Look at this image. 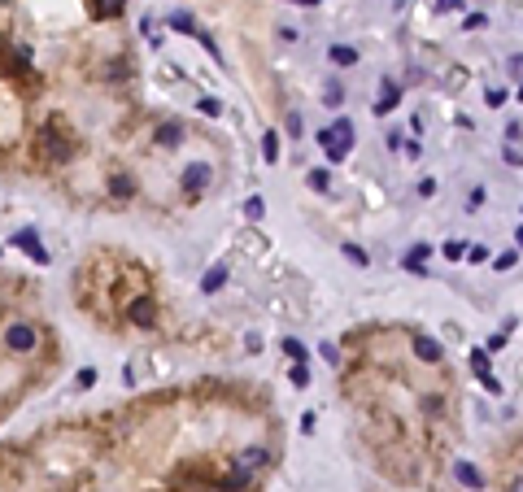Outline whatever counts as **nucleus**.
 Returning a JSON list of instances; mask_svg holds the SVG:
<instances>
[{"label":"nucleus","instance_id":"1","mask_svg":"<svg viewBox=\"0 0 523 492\" xmlns=\"http://www.w3.org/2000/svg\"><path fill=\"white\" fill-rule=\"evenodd\" d=\"M318 144L327 148V157H332V162H340L344 152L354 148V122H349V118H336V122L327 126V131L318 136Z\"/></svg>","mask_w":523,"mask_h":492},{"label":"nucleus","instance_id":"2","mask_svg":"<svg viewBox=\"0 0 523 492\" xmlns=\"http://www.w3.org/2000/svg\"><path fill=\"white\" fill-rule=\"evenodd\" d=\"M13 244H18L22 253H27L35 266H48V262H53V257H48V248L40 244V236H35V231H13Z\"/></svg>","mask_w":523,"mask_h":492},{"label":"nucleus","instance_id":"3","mask_svg":"<svg viewBox=\"0 0 523 492\" xmlns=\"http://www.w3.org/2000/svg\"><path fill=\"white\" fill-rule=\"evenodd\" d=\"M35 340H40V335H35V327H31V323H13V327L5 331V344H9L13 353H31V349H35Z\"/></svg>","mask_w":523,"mask_h":492},{"label":"nucleus","instance_id":"4","mask_svg":"<svg viewBox=\"0 0 523 492\" xmlns=\"http://www.w3.org/2000/svg\"><path fill=\"white\" fill-rule=\"evenodd\" d=\"M210 179H214V170H210L205 162H192V166L184 170V188H188V192H205Z\"/></svg>","mask_w":523,"mask_h":492},{"label":"nucleus","instance_id":"5","mask_svg":"<svg viewBox=\"0 0 523 492\" xmlns=\"http://www.w3.org/2000/svg\"><path fill=\"white\" fill-rule=\"evenodd\" d=\"M127 318H131L136 327H153V323H157V305L148 301V296H136L131 309H127Z\"/></svg>","mask_w":523,"mask_h":492},{"label":"nucleus","instance_id":"6","mask_svg":"<svg viewBox=\"0 0 523 492\" xmlns=\"http://www.w3.org/2000/svg\"><path fill=\"white\" fill-rule=\"evenodd\" d=\"M40 144H44V157H53V162H66V157H70V144H66V140L53 131V126H44Z\"/></svg>","mask_w":523,"mask_h":492},{"label":"nucleus","instance_id":"7","mask_svg":"<svg viewBox=\"0 0 523 492\" xmlns=\"http://www.w3.org/2000/svg\"><path fill=\"white\" fill-rule=\"evenodd\" d=\"M248 479H253V471H248V466H244V462L236 457V462H232V471L222 475V492H240V488H244Z\"/></svg>","mask_w":523,"mask_h":492},{"label":"nucleus","instance_id":"8","mask_svg":"<svg viewBox=\"0 0 523 492\" xmlns=\"http://www.w3.org/2000/svg\"><path fill=\"white\" fill-rule=\"evenodd\" d=\"M414 353H419V361H440V344L432 340V335H414Z\"/></svg>","mask_w":523,"mask_h":492},{"label":"nucleus","instance_id":"9","mask_svg":"<svg viewBox=\"0 0 523 492\" xmlns=\"http://www.w3.org/2000/svg\"><path fill=\"white\" fill-rule=\"evenodd\" d=\"M397 100H402L397 83H392V79H384V92H380V105H375V114H392V109H397Z\"/></svg>","mask_w":523,"mask_h":492},{"label":"nucleus","instance_id":"10","mask_svg":"<svg viewBox=\"0 0 523 492\" xmlns=\"http://www.w3.org/2000/svg\"><path fill=\"white\" fill-rule=\"evenodd\" d=\"M179 140H184V126H179V122H162V126H157V144H162V148H174Z\"/></svg>","mask_w":523,"mask_h":492},{"label":"nucleus","instance_id":"11","mask_svg":"<svg viewBox=\"0 0 523 492\" xmlns=\"http://www.w3.org/2000/svg\"><path fill=\"white\" fill-rule=\"evenodd\" d=\"M222 283H227V266L218 262V266H210V270H205V279H201V292H218Z\"/></svg>","mask_w":523,"mask_h":492},{"label":"nucleus","instance_id":"12","mask_svg":"<svg viewBox=\"0 0 523 492\" xmlns=\"http://www.w3.org/2000/svg\"><path fill=\"white\" fill-rule=\"evenodd\" d=\"M327 57H332L336 66H354V61H358V53H354L349 44H332V48H327Z\"/></svg>","mask_w":523,"mask_h":492},{"label":"nucleus","instance_id":"13","mask_svg":"<svg viewBox=\"0 0 523 492\" xmlns=\"http://www.w3.org/2000/svg\"><path fill=\"white\" fill-rule=\"evenodd\" d=\"M109 192H114V196H131V192H136V179H131V174H114V179H109Z\"/></svg>","mask_w":523,"mask_h":492},{"label":"nucleus","instance_id":"14","mask_svg":"<svg viewBox=\"0 0 523 492\" xmlns=\"http://www.w3.org/2000/svg\"><path fill=\"white\" fill-rule=\"evenodd\" d=\"M266 457H270V453H266V449H258V445H253V449H244V453H240V462L248 466V471H258V466H266Z\"/></svg>","mask_w":523,"mask_h":492},{"label":"nucleus","instance_id":"15","mask_svg":"<svg viewBox=\"0 0 523 492\" xmlns=\"http://www.w3.org/2000/svg\"><path fill=\"white\" fill-rule=\"evenodd\" d=\"M262 157H266V162H275V157H279V136H275V131H266V136H262Z\"/></svg>","mask_w":523,"mask_h":492},{"label":"nucleus","instance_id":"16","mask_svg":"<svg viewBox=\"0 0 523 492\" xmlns=\"http://www.w3.org/2000/svg\"><path fill=\"white\" fill-rule=\"evenodd\" d=\"M262 214H266V200H262V196H248V200H244V218H248V222H258Z\"/></svg>","mask_w":523,"mask_h":492},{"label":"nucleus","instance_id":"17","mask_svg":"<svg viewBox=\"0 0 523 492\" xmlns=\"http://www.w3.org/2000/svg\"><path fill=\"white\" fill-rule=\"evenodd\" d=\"M284 353H288V357H292V361H301V366H306V357H310V353H306V344H301V340H284Z\"/></svg>","mask_w":523,"mask_h":492},{"label":"nucleus","instance_id":"18","mask_svg":"<svg viewBox=\"0 0 523 492\" xmlns=\"http://www.w3.org/2000/svg\"><path fill=\"white\" fill-rule=\"evenodd\" d=\"M471 371H476V375H488V353H484V349H471Z\"/></svg>","mask_w":523,"mask_h":492},{"label":"nucleus","instance_id":"19","mask_svg":"<svg viewBox=\"0 0 523 492\" xmlns=\"http://www.w3.org/2000/svg\"><path fill=\"white\" fill-rule=\"evenodd\" d=\"M458 479H462V484H471V488H480V484H484V479H480V471H476V466H467V462L458 466Z\"/></svg>","mask_w":523,"mask_h":492},{"label":"nucleus","instance_id":"20","mask_svg":"<svg viewBox=\"0 0 523 492\" xmlns=\"http://www.w3.org/2000/svg\"><path fill=\"white\" fill-rule=\"evenodd\" d=\"M196 109H201L205 118H218V114H222V105H218L214 96H201V100H196Z\"/></svg>","mask_w":523,"mask_h":492},{"label":"nucleus","instance_id":"21","mask_svg":"<svg viewBox=\"0 0 523 492\" xmlns=\"http://www.w3.org/2000/svg\"><path fill=\"white\" fill-rule=\"evenodd\" d=\"M440 253L450 257V262H462V257H467V244H462V240H450V244H445Z\"/></svg>","mask_w":523,"mask_h":492},{"label":"nucleus","instance_id":"22","mask_svg":"<svg viewBox=\"0 0 523 492\" xmlns=\"http://www.w3.org/2000/svg\"><path fill=\"white\" fill-rule=\"evenodd\" d=\"M515 262H519V253H515V248H506V253H497V257H493V266H497V270H510Z\"/></svg>","mask_w":523,"mask_h":492},{"label":"nucleus","instance_id":"23","mask_svg":"<svg viewBox=\"0 0 523 492\" xmlns=\"http://www.w3.org/2000/svg\"><path fill=\"white\" fill-rule=\"evenodd\" d=\"M428 253H432L428 244H414V248H410V257H406V266H410V270H419V262H423Z\"/></svg>","mask_w":523,"mask_h":492},{"label":"nucleus","instance_id":"24","mask_svg":"<svg viewBox=\"0 0 523 492\" xmlns=\"http://www.w3.org/2000/svg\"><path fill=\"white\" fill-rule=\"evenodd\" d=\"M318 353H323V361H327V366H340V349L327 340V344H318Z\"/></svg>","mask_w":523,"mask_h":492},{"label":"nucleus","instance_id":"25","mask_svg":"<svg viewBox=\"0 0 523 492\" xmlns=\"http://www.w3.org/2000/svg\"><path fill=\"white\" fill-rule=\"evenodd\" d=\"M327 179H332L327 170H310V188L314 192H327Z\"/></svg>","mask_w":523,"mask_h":492},{"label":"nucleus","instance_id":"26","mask_svg":"<svg viewBox=\"0 0 523 492\" xmlns=\"http://www.w3.org/2000/svg\"><path fill=\"white\" fill-rule=\"evenodd\" d=\"M170 27H174V31H196V22H192L188 13H174V18H170Z\"/></svg>","mask_w":523,"mask_h":492},{"label":"nucleus","instance_id":"27","mask_svg":"<svg viewBox=\"0 0 523 492\" xmlns=\"http://www.w3.org/2000/svg\"><path fill=\"white\" fill-rule=\"evenodd\" d=\"M344 257H349V262H354V266H366V253H362L358 244H344Z\"/></svg>","mask_w":523,"mask_h":492},{"label":"nucleus","instance_id":"28","mask_svg":"<svg viewBox=\"0 0 523 492\" xmlns=\"http://www.w3.org/2000/svg\"><path fill=\"white\" fill-rule=\"evenodd\" d=\"M292 383H296V388H306V383H310V371L301 366V361H292Z\"/></svg>","mask_w":523,"mask_h":492},{"label":"nucleus","instance_id":"29","mask_svg":"<svg viewBox=\"0 0 523 492\" xmlns=\"http://www.w3.org/2000/svg\"><path fill=\"white\" fill-rule=\"evenodd\" d=\"M467 257H471V262H488V248H484V244H471Z\"/></svg>","mask_w":523,"mask_h":492},{"label":"nucleus","instance_id":"30","mask_svg":"<svg viewBox=\"0 0 523 492\" xmlns=\"http://www.w3.org/2000/svg\"><path fill=\"white\" fill-rule=\"evenodd\" d=\"M74 383H79V388H92V383H96V371H92V366H83V371H79V379H74Z\"/></svg>","mask_w":523,"mask_h":492},{"label":"nucleus","instance_id":"31","mask_svg":"<svg viewBox=\"0 0 523 492\" xmlns=\"http://www.w3.org/2000/svg\"><path fill=\"white\" fill-rule=\"evenodd\" d=\"M502 157H506L510 166H523V152H519V148H502Z\"/></svg>","mask_w":523,"mask_h":492},{"label":"nucleus","instance_id":"32","mask_svg":"<svg viewBox=\"0 0 523 492\" xmlns=\"http://www.w3.org/2000/svg\"><path fill=\"white\" fill-rule=\"evenodd\" d=\"M436 9L440 13H454V9H462V0H436Z\"/></svg>","mask_w":523,"mask_h":492},{"label":"nucleus","instance_id":"33","mask_svg":"<svg viewBox=\"0 0 523 492\" xmlns=\"http://www.w3.org/2000/svg\"><path fill=\"white\" fill-rule=\"evenodd\" d=\"M510 70H515V74H523V53H515V57H510Z\"/></svg>","mask_w":523,"mask_h":492},{"label":"nucleus","instance_id":"34","mask_svg":"<svg viewBox=\"0 0 523 492\" xmlns=\"http://www.w3.org/2000/svg\"><path fill=\"white\" fill-rule=\"evenodd\" d=\"M506 492H523V475H519V479H510V488H506Z\"/></svg>","mask_w":523,"mask_h":492},{"label":"nucleus","instance_id":"35","mask_svg":"<svg viewBox=\"0 0 523 492\" xmlns=\"http://www.w3.org/2000/svg\"><path fill=\"white\" fill-rule=\"evenodd\" d=\"M296 5H306V9H310V5H318V0H296Z\"/></svg>","mask_w":523,"mask_h":492},{"label":"nucleus","instance_id":"36","mask_svg":"<svg viewBox=\"0 0 523 492\" xmlns=\"http://www.w3.org/2000/svg\"><path fill=\"white\" fill-rule=\"evenodd\" d=\"M515 240H519V244H523V227H519V231H515Z\"/></svg>","mask_w":523,"mask_h":492},{"label":"nucleus","instance_id":"37","mask_svg":"<svg viewBox=\"0 0 523 492\" xmlns=\"http://www.w3.org/2000/svg\"><path fill=\"white\" fill-rule=\"evenodd\" d=\"M519 100H523V83H519Z\"/></svg>","mask_w":523,"mask_h":492},{"label":"nucleus","instance_id":"38","mask_svg":"<svg viewBox=\"0 0 523 492\" xmlns=\"http://www.w3.org/2000/svg\"><path fill=\"white\" fill-rule=\"evenodd\" d=\"M0 253H5V248H0Z\"/></svg>","mask_w":523,"mask_h":492}]
</instances>
